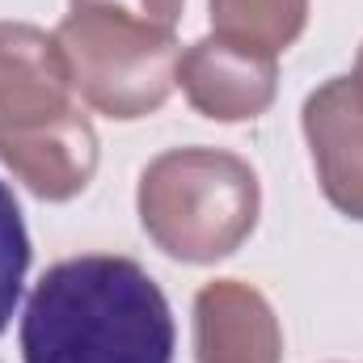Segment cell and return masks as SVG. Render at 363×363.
Returning <instances> with one entry per match:
<instances>
[{
	"label": "cell",
	"instance_id": "6da1fadb",
	"mask_svg": "<svg viewBox=\"0 0 363 363\" xmlns=\"http://www.w3.org/2000/svg\"><path fill=\"white\" fill-rule=\"evenodd\" d=\"M178 325L135 258H60L21 313V363H174Z\"/></svg>",
	"mask_w": 363,
	"mask_h": 363
},
{
	"label": "cell",
	"instance_id": "7a4b0ae2",
	"mask_svg": "<svg viewBox=\"0 0 363 363\" xmlns=\"http://www.w3.org/2000/svg\"><path fill=\"white\" fill-rule=\"evenodd\" d=\"M0 165L43 203L81 199L101 165L55 30L34 21H0Z\"/></svg>",
	"mask_w": 363,
	"mask_h": 363
},
{
	"label": "cell",
	"instance_id": "3957f363",
	"mask_svg": "<svg viewBox=\"0 0 363 363\" xmlns=\"http://www.w3.org/2000/svg\"><path fill=\"white\" fill-rule=\"evenodd\" d=\"M135 216L148 241L186 267L233 258L258 228V169L228 148H165L140 169Z\"/></svg>",
	"mask_w": 363,
	"mask_h": 363
},
{
	"label": "cell",
	"instance_id": "277c9868",
	"mask_svg": "<svg viewBox=\"0 0 363 363\" xmlns=\"http://www.w3.org/2000/svg\"><path fill=\"white\" fill-rule=\"evenodd\" d=\"M55 43L85 110L110 123H140L178 89V30L110 9H68L55 26Z\"/></svg>",
	"mask_w": 363,
	"mask_h": 363
},
{
	"label": "cell",
	"instance_id": "5b68a950",
	"mask_svg": "<svg viewBox=\"0 0 363 363\" xmlns=\"http://www.w3.org/2000/svg\"><path fill=\"white\" fill-rule=\"evenodd\" d=\"M178 89L211 123H254L279 97V60L203 34L178 55Z\"/></svg>",
	"mask_w": 363,
	"mask_h": 363
},
{
	"label": "cell",
	"instance_id": "8992f818",
	"mask_svg": "<svg viewBox=\"0 0 363 363\" xmlns=\"http://www.w3.org/2000/svg\"><path fill=\"white\" fill-rule=\"evenodd\" d=\"M300 131L325 203L363 224V101L351 77H330L304 97Z\"/></svg>",
	"mask_w": 363,
	"mask_h": 363
},
{
	"label": "cell",
	"instance_id": "52a82bcc",
	"mask_svg": "<svg viewBox=\"0 0 363 363\" xmlns=\"http://www.w3.org/2000/svg\"><path fill=\"white\" fill-rule=\"evenodd\" d=\"M194 363H283L274 304L245 279H211L194 291Z\"/></svg>",
	"mask_w": 363,
	"mask_h": 363
},
{
	"label": "cell",
	"instance_id": "ba28073f",
	"mask_svg": "<svg viewBox=\"0 0 363 363\" xmlns=\"http://www.w3.org/2000/svg\"><path fill=\"white\" fill-rule=\"evenodd\" d=\"M308 0H207L211 34L258 55H283L308 30Z\"/></svg>",
	"mask_w": 363,
	"mask_h": 363
},
{
	"label": "cell",
	"instance_id": "9c48e42d",
	"mask_svg": "<svg viewBox=\"0 0 363 363\" xmlns=\"http://www.w3.org/2000/svg\"><path fill=\"white\" fill-rule=\"evenodd\" d=\"M30 228L21 216V203L13 194L9 182H0V334L13 321V308L26 291V274H30Z\"/></svg>",
	"mask_w": 363,
	"mask_h": 363
},
{
	"label": "cell",
	"instance_id": "30bf717a",
	"mask_svg": "<svg viewBox=\"0 0 363 363\" xmlns=\"http://www.w3.org/2000/svg\"><path fill=\"white\" fill-rule=\"evenodd\" d=\"M68 9H110V13H127V17L152 21L161 30H178L186 0H68Z\"/></svg>",
	"mask_w": 363,
	"mask_h": 363
},
{
	"label": "cell",
	"instance_id": "8fae6325",
	"mask_svg": "<svg viewBox=\"0 0 363 363\" xmlns=\"http://www.w3.org/2000/svg\"><path fill=\"white\" fill-rule=\"evenodd\" d=\"M351 85H355V93L363 101V43H359V55H355V68H351Z\"/></svg>",
	"mask_w": 363,
	"mask_h": 363
}]
</instances>
